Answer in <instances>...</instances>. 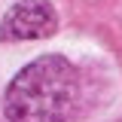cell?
I'll use <instances>...</instances> for the list:
<instances>
[{"instance_id": "obj_1", "label": "cell", "mask_w": 122, "mask_h": 122, "mask_svg": "<svg viewBox=\"0 0 122 122\" xmlns=\"http://www.w3.org/2000/svg\"><path fill=\"white\" fill-rule=\"evenodd\" d=\"M76 104V70L61 55L30 61L6 89L9 122H64Z\"/></svg>"}, {"instance_id": "obj_2", "label": "cell", "mask_w": 122, "mask_h": 122, "mask_svg": "<svg viewBox=\"0 0 122 122\" xmlns=\"http://www.w3.org/2000/svg\"><path fill=\"white\" fill-rule=\"evenodd\" d=\"M58 28V15L46 0H21L0 21V40H43Z\"/></svg>"}]
</instances>
